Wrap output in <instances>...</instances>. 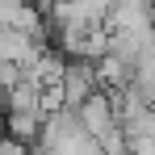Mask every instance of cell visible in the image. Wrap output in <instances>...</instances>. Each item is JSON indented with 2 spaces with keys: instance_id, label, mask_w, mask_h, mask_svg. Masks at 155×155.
Returning a JSON list of instances; mask_svg holds the SVG:
<instances>
[{
  "instance_id": "7a4b0ae2",
  "label": "cell",
  "mask_w": 155,
  "mask_h": 155,
  "mask_svg": "<svg viewBox=\"0 0 155 155\" xmlns=\"http://www.w3.org/2000/svg\"><path fill=\"white\" fill-rule=\"evenodd\" d=\"M42 126H46V109H13L4 113V134L21 147H34L42 138Z\"/></svg>"
},
{
  "instance_id": "6da1fadb",
  "label": "cell",
  "mask_w": 155,
  "mask_h": 155,
  "mask_svg": "<svg viewBox=\"0 0 155 155\" xmlns=\"http://www.w3.org/2000/svg\"><path fill=\"white\" fill-rule=\"evenodd\" d=\"M76 113L84 122V130H88V138H101L105 130L117 126V109H113V92L109 88H97L84 105H76Z\"/></svg>"
}]
</instances>
